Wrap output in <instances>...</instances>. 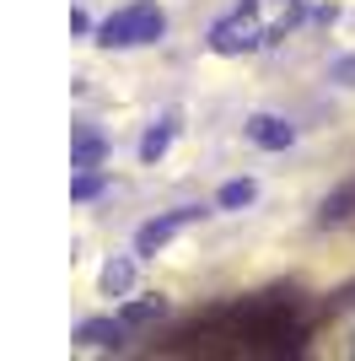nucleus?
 Masks as SVG:
<instances>
[{
  "mask_svg": "<svg viewBox=\"0 0 355 361\" xmlns=\"http://www.w3.org/2000/svg\"><path fill=\"white\" fill-rule=\"evenodd\" d=\"M167 32V16L156 0H135V6H124V11H113L97 27V44L103 49H140V44H156Z\"/></svg>",
  "mask_w": 355,
  "mask_h": 361,
  "instance_id": "f257e3e1",
  "label": "nucleus"
},
{
  "mask_svg": "<svg viewBox=\"0 0 355 361\" xmlns=\"http://www.w3.org/2000/svg\"><path fill=\"white\" fill-rule=\"evenodd\" d=\"M264 44V27H259V6L242 0L232 16H221L216 27H210V49L216 54H248V49Z\"/></svg>",
  "mask_w": 355,
  "mask_h": 361,
  "instance_id": "f03ea898",
  "label": "nucleus"
},
{
  "mask_svg": "<svg viewBox=\"0 0 355 361\" xmlns=\"http://www.w3.org/2000/svg\"><path fill=\"white\" fill-rule=\"evenodd\" d=\"M199 205H178V211H167V216H156V221H146L140 232H135V254H156V248H167V243L183 232L189 221H199Z\"/></svg>",
  "mask_w": 355,
  "mask_h": 361,
  "instance_id": "7ed1b4c3",
  "label": "nucleus"
},
{
  "mask_svg": "<svg viewBox=\"0 0 355 361\" xmlns=\"http://www.w3.org/2000/svg\"><path fill=\"white\" fill-rule=\"evenodd\" d=\"M248 140L259 151H285L296 140V124L280 119V114H253V119H248Z\"/></svg>",
  "mask_w": 355,
  "mask_h": 361,
  "instance_id": "20e7f679",
  "label": "nucleus"
},
{
  "mask_svg": "<svg viewBox=\"0 0 355 361\" xmlns=\"http://www.w3.org/2000/svg\"><path fill=\"white\" fill-rule=\"evenodd\" d=\"M97 286H103V297H130V291H135V259L113 254L103 264V275H97Z\"/></svg>",
  "mask_w": 355,
  "mask_h": 361,
  "instance_id": "39448f33",
  "label": "nucleus"
},
{
  "mask_svg": "<svg viewBox=\"0 0 355 361\" xmlns=\"http://www.w3.org/2000/svg\"><path fill=\"white\" fill-rule=\"evenodd\" d=\"M173 135H178V114H162V119L140 135V162H162L167 146H173Z\"/></svg>",
  "mask_w": 355,
  "mask_h": 361,
  "instance_id": "423d86ee",
  "label": "nucleus"
},
{
  "mask_svg": "<svg viewBox=\"0 0 355 361\" xmlns=\"http://www.w3.org/2000/svg\"><path fill=\"white\" fill-rule=\"evenodd\" d=\"M75 340H81V345H97V350H118L124 345V324H113V318H87V324L75 329Z\"/></svg>",
  "mask_w": 355,
  "mask_h": 361,
  "instance_id": "0eeeda50",
  "label": "nucleus"
},
{
  "mask_svg": "<svg viewBox=\"0 0 355 361\" xmlns=\"http://www.w3.org/2000/svg\"><path fill=\"white\" fill-rule=\"evenodd\" d=\"M103 151H108V140L92 130V124H81L75 130V146H70V167L81 173V167H103Z\"/></svg>",
  "mask_w": 355,
  "mask_h": 361,
  "instance_id": "6e6552de",
  "label": "nucleus"
},
{
  "mask_svg": "<svg viewBox=\"0 0 355 361\" xmlns=\"http://www.w3.org/2000/svg\"><path fill=\"white\" fill-rule=\"evenodd\" d=\"M253 200H259V183H253V178H232V183H221L216 205H221V211H248Z\"/></svg>",
  "mask_w": 355,
  "mask_h": 361,
  "instance_id": "1a4fd4ad",
  "label": "nucleus"
},
{
  "mask_svg": "<svg viewBox=\"0 0 355 361\" xmlns=\"http://www.w3.org/2000/svg\"><path fill=\"white\" fill-rule=\"evenodd\" d=\"M162 313H167V302L146 297V302H130V307H124V324H151V318H162Z\"/></svg>",
  "mask_w": 355,
  "mask_h": 361,
  "instance_id": "9d476101",
  "label": "nucleus"
},
{
  "mask_svg": "<svg viewBox=\"0 0 355 361\" xmlns=\"http://www.w3.org/2000/svg\"><path fill=\"white\" fill-rule=\"evenodd\" d=\"M103 173H97V167H81V178L70 183V200H92V195H103Z\"/></svg>",
  "mask_w": 355,
  "mask_h": 361,
  "instance_id": "9b49d317",
  "label": "nucleus"
}]
</instances>
